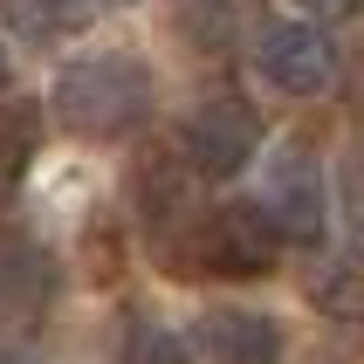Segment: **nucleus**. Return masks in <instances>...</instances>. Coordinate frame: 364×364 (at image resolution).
Wrapping results in <instances>:
<instances>
[{"label":"nucleus","instance_id":"nucleus-1","mask_svg":"<svg viewBox=\"0 0 364 364\" xmlns=\"http://www.w3.org/2000/svg\"><path fill=\"white\" fill-rule=\"evenodd\" d=\"M55 117L82 138H131L151 117V69L138 55H82L55 76Z\"/></svg>","mask_w":364,"mask_h":364},{"label":"nucleus","instance_id":"nucleus-2","mask_svg":"<svg viewBox=\"0 0 364 364\" xmlns=\"http://www.w3.org/2000/svg\"><path fill=\"white\" fill-rule=\"evenodd\" d=\"M275 255H282V227L268 220V206L234 200V206H213V213L193 227V262H200L206 275H227V282L268 275Z\"/></svg>","mask_w":364,"mask_h":364},{"label":"nucleus","instance_id":"nucleus-3","mask_svg":"<svg viewBox=\"0 0 364 364\" xmlns=\"http://www.w3.org/2000/svg\"><path fill=\"white\" fill-rule=\"evenodd\" d=\"M255 69H262L268 90H282V97H316L330 90L337 76V48L316 21L303 14H262L255 21Z\"/></svg>","mask_w":364,"mask_h":364},{"label":"nucleus","instance_id":"nucleus-4","mask_svg":"<svg viewBox=\"0 0 364 364\" xmlns=\"http://www.w3.org/2000/svg\"><path fill=\"white\" fill-rule=\"evenodd\" d=\"M186 144V165L200 172V179H234L241 165H255L262 151V117L247 110L241 97H206L179 131Z\"/></svg>","mask_w":364,"mask_h":364},{"label":"nucleus","instance_id":"nucleus-5","mask_svg":"<svg viewBox=\"0 0 364 364\" xmlns=\"http://www.w3.org/2000/svg\"><path fill=\"white\" fill-rule=\"evenodd\" d=\"M268 220L282 227V241H296V247L323 241L330 186H323V165H316L309 144H282L275 151V165H268Z\"/></svg>","mask_w":364,"mask_h":364},{"label":"nucleus","instance_id":"nucleus-6","mask_svg":"<svg viewBox=\"0 0 364 364\" xmlns=\"http://www.w3.org/2000/svg\"><path fill=\"white\" fill-rule=\"evenodd\" d=\"M206 358L213 364H282V330L262 309H213L206 316Z\"/></svg>","mask_w":364,"mask_h":364},{"label":"nucleus","instance_id":"nucleus-7","mask_svg":"<svg viewBox=\"0 0 364 364\" xmlns=\"http://www.w3.org/2000/svg\"><path fill=\"white\" fill-rule=\"evenodd\" d=\"M55 296V262L41 255L35 241H0V323H21V316H35L41 303Z\"/></svg>","mask_w":364,"mask_h":364},{"label":"nucleus","instance_id":"nucleus-8","mask_svg":"<svg viewBox=\"0 0 364 364\" xmlns=\"http://www.w3.org/2000/svg\"><path fill=\"white\" fill-rule=\"evenodd\" d=\"M0 14H7V28H14L21 41H62L82 28V0H0Z\"/></svg>","mask_w":364,"mask_h":364},{"label":"nucleus","instance_id":"nucleus-9","mask_svg":"<svg viewBox=\"0 0 364 364\" xmlns=\"http://www.w3.org/2000/svg\"><path fill=\"white\" fill-rule=\"evenodd\" d=\"M337 220H344L350 255L364 262V144H350L344 165H337Z\"/></svg>","mask_w":364,"mask_h":364},{"label":"nucleus","instance_id":"nucleus-10","mask_svg":"<svg viewBox=\"0 0 364 364\" xmlns=\"http://www.w3.org/2000/svg\"><path fill=\"white\" fill-rule=\"evenodd\" d=\"M28 151H35V110H28V103H7V110H0V193L21 179Z\"/></svg>","mask_w":364,"mask_h":364},{"label":"nucleus","instance_id":"nucleus-11","mask_svg":"<svg viewBox=\"0 0 364 364\" xmlns=\"http://www.w3.org/2000/svg\"><path fill=\"white\" fill-rule=\"evenodd\" d=\"M309 296L330 309V316H364V262H344V268H316Z\"/></svg>","mask_w":364,"mask_h":364},{"label":"nucleus","instance_id":"nucleus-12","mask_svg":"<svg viewBox=\"0 0 364 364\" xmlns=\"http://www.w3.org/2000/svg\"><path fill=\"white\" fill-rule=\"evenodd\" d=\"M124 364H193L179 344V330L165 323H131V337H124Z\"/></svg>","mask_w":364,"mask_h":364},{"label":"nucleus","instance_id":"nucleus-13","mask_svg":"<svg viewBox=\"0 0 364 364\" xmlns=\"http://www.w3.org/2000/svg\"><path fill=\"white\" fill-rule=\"evenodd\" d=\"M303 7H309V14H364V0H303Z\"/></svg>","mask_w":364,"mask_h":364},{"label":"nucleus","instance_id":"nucleus-14","mask_svg":"<svg viewBox=\"0 0 364 364\" xmlns=\"http://www.w3.org/2000/svg\"><path fill=\"white\" fill-rule=\"evenodd\" d=\"M0 364H35V350H21V344H0Z\"/></svg>","mask_w":364,"mask_h":364},{"label":"nucleus","instance_id":"nucleus-15","mask_svg":"<svg viewBox=\"0 0 364 364\" xmlns=\"http://www.w3.org/2000/svg\"><path fill=\"white\" fill-rule=\"evenodd\" d=\"M179 7H193V14H213V7H220V0H179Z\"/></svg>","mask_w":364,"mask_h":364},{"label":"nucleus","instance_id":"nucleus-16","mask_svg":"<svg viewBox=\"0 0 364 364\" xmlns=\"http://www.w3.org/2000/svg\"><path fill=\"white\" fill-rule=\"evenodd\" d=\"M0 90H7V55H0Z\"/></svg>","mask_w":364,"mask_h":364},{"label":"nucleus","instance_id":"nucleus-17","mask_svg":"<svg viewBox=\"0 0 364 364\" xmlns=\"http://www.w3.org/2000/svg\"><path fill=\"white\" fill-rule=\"evenodd\" d=\"M97 7H131V0H97Z\"/></svg>","mask_w":364,"mask_h":364}]
</instances>
